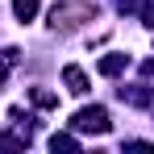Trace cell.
<instances>
[{
  "mask_svg": "<svg viewBox=\"0 0 154 154\" xmlns=\"http://www.w3.org/2000/svg\"><path fill=\"white\" fill-rule=\"evenodd\" d=\"M142 21H146V25L154 29V4H146V8H142Z\"/></svg>",
  "mask_w": 154,
  "mask_h": 154,
  "instance_id": "obj_10",
  "label": "cell"
},
{
  "mask_svg": "<svg viewBox=\"0 0 154 154\" xmlns=\"http://www.w3.org/2000/svg\"><path fill=\"white\" fill-rule=\"evenodd\" d=\"M121 100L137 104V108H146V104H150V92H146V88H121Z\"/></svg>",
  "mask_w": 154,
  "mask_h": 154,
  "instance_id": "obj_6",
  "label": "cell"
},
{
  "mask_svg": "<svg viewBox=\"0 0 154 154\" xmlns=\"http://www.w3.org/2000/svg\"><path fill=\"white\" fill-rule=\"evenodd\" d=\"M50 150H79V142L71 137V133H54V137H50Z\"/></svg>",
  "mask_w": 154,
  "mask_h": 154,
  "instance_id": "obj_8",
  "label": "cell"
},
{
  "mask_svg": "<svg viewBox=\"0 0 154 154\" xmlns=\"http://www.w3.org/2000/svg\"><path fill=\"white\" fill-rule=\"evenodd\" d=\"M92 17H96V4L92 0H71V4H54L50 25L54 29H79L83 21H92Z\"/></svg>",
  "mask_w": 154,
  "mask_h": 154,
  "instance_id": "obj_1",
  "label": "cell"
},
{
  "mask_svg": "<svg viewBox=\"0 0 154 154\" xmlns=\"http://www.w3.org/2000/svg\"><path fill=\"white\" fill-rule=\"evenodd\" d=\"M4 79H8V63L0 58V83H4Z\"/></svg>",
  "mask_w": 154,
  "mask_h": 154,
  "instance_id": "obj_12",
  "label": "cell"
},
{
  "mask_svg": "<svg viewBox=\"0 0 154 154\" xmlns=\"http://www.w3.org/2000/svg\"><path fill=\"white\" fill-rule=\"evenodd\" d=\"M29 137H13V133H0V150H25Z\"/></svg>",
  "mask_w": 154,
  "mask_h": 154,
  "instance_id": "obj_9",
  "label": "cell"
},
{
  "mask_svg": "<svg viewBox=\"0 0 154 154\" xmlns=\"http://www.w3.org/2000/svg\"><path fill=\"white\" fill-rule=\"evenodd\" d=\"M13 13H17L21 21H33V17H38V0H13Z\"/></svg>",
  "mask_w": 154,
  "mask_h": 154,
  "instance_id": "obj_7",
  "label": "cell"
},
{
  "mask_svg": "<svg viewBox=\"0 0 154 154\" xmlns=\"http://www.w3.org/2000/svg\"><path fill=\"white\" fill-rule=\"evenodd\" d=\"M63 83H67V92L83 96V92H88V75H83V67H63Z\"/></svg>",
  "mask_w": 154,
  "mask_h": 154,
  "instance_id": "obj_4",
  "label": "cell"
},
{
  "mask_svg": "<svg viewBox=\"0 0 154 154\" xmlns=\"http://www.w3.org/2000/svg\"><path fill=\"white\" fill-rule=\"evenodd\" d=\"M29 100L38 104V108H58V92H50V88H33Z\"/></svg>",
  "mask_w": 154,
  "mask_h": 154,
  "instance_id": "obj_5",
  "label": "cell"
},
{
  "mask_svg": "<svg viewBox=\"0 0 154 154\" xmlns=\"http://www.w3.org/2000/svg\"><path fill=\"white\" fill-rule=\"evenodd\" d=\"M71 125L83 129V133H108V129H112V121H108V108L92 104V108H79L75 117H71Z\"/></svg>",
  "mask_w": 154,
  "mask_h": 154,
  "instance_id": "obj_2",
  "label": "cell"
},
{
  "mask_svg": "<svg viewBox=\"0 0 154 154\" xmlns=\"http://www.w3.org/2000/svg\"><path fill=\"white\" fill-rule=\"evenodd\" d=\"M125 67H129V54H104L100 63H96V71H100L104 79H117Z\"/></svg>",
  "mask_w": 154,
  "mask_h": 154,
  "instance_id": "obj_3",
  "label": "cell"
},
{
  "mask_svg": "<svg viewBox=\"0 0 154 154\" xmlns=\"http://www.w3.org/2000/svg\"><path fill=\"white\" fill-rule=\"evenodd\" d=\"M142 75H146V79H154V58H146V63H142Z\"/></svg>",
  "mask_w": 154,
  "mask_h": 154,
  "instance_id": "obj_11",
  "label": "cell"
}]
</instances>
